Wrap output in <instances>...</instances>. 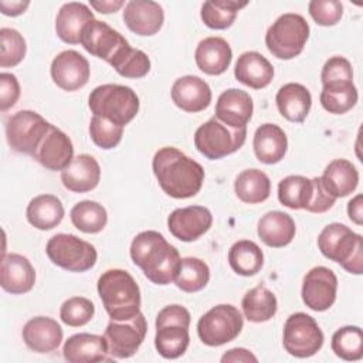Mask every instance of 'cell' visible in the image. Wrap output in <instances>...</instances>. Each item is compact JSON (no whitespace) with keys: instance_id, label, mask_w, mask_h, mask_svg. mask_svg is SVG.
Returning <instances> with one entry per match:
<instances>
[{"instance_id":"cell-53","label":"cell","mask_w":363,"mask_h":363,"mask_svg":"<svg viewBox=\"0 0 363 363\" xmlns=\"http://www.w3.org/2000/svg\"><path fill=\"white\" fill-rule=\"evenodd\" d=\"M347 216L356 224H363V196L357 194L347 203Z\"/></svg>"},{"instance_id":"cell-47","label":"cell","mask_w":363,"mask_h":363,"mask_svg":"<svg viewBox=\"0 0 363 363\" xmlns=\"http://www.w3.org/2000/svg\"><path fill=\"white\" fill-rule=\"evenodd\" d=\"M308 11L316 24L330 27L340 21L343 4L337 0H312L308 4Z\"/></svg>"},{"instance_id":"cell-15","label":"cell","mask_w":363,"mask_h":363,"mask_svg":"<svg viewBox=\"0 0 363 363\" xmlns=\"http://www.w3.org/2000/svg\"><path fill=\"white\" fill-rule=\"evenodd\" d=\"M337 278L328 267H313L306 272L302 282V301L316 312L328 311L336 301Z\"/></svg>"},{"instance_id":"cell-40","label":"cell","mask_w":363,"mask_h":363,"mask_svg":"<svg viewBox=\"0 0 363 363\" xmlns=\"http://www.w3.org/2000/svg\"><path fill=\"white\" fill-rule=\"evenodd\" d=\"M69 217L74 227L86 234L101 233L108 223V213L105 207L92 200L77 203L71 208Z\"/></svg>"},{"instance_id":"cell-37","label":"cell","mask_w":363,"mask_h":363,"mask_svg":"<svg viewBox=\"0 0 363 363\" xmlns=\"http://www.w3.org/2000/svg\"><path fill=\"white\" fill-rule=\"evenodd\" d=\"M228 264L231 269L242 277L258 274L264 265L262 250L251 240L234 242L228 251Z\"/></svg>"},{"instance_id":"cell-9","label":"cell","mask_w":363,"mask_h":363,"mask_svg":"<svg viewBox=\"0 0 363 363\" xmlns=\"http://www.w3.org/2000/svg\"><path fill=\"white\" fill-rule=\"evenodd\" d=\"M50 261L69 272H85L96 264L98 252L95 247L74 234H55L45 247Z\"/></svg>"},{"instance_id":"cell-7","label":"cell","mask_w":363,"mask_h":363,"mask_svg":"<svg viewBox=\"0 0 363 363\" xmlns=\"http://www.w3.org/2000/svg\"><path fill=\"white\" fill-rule=\"evenodd\" d=\"M309 38V24L303 16L285 13L279 16L267 30L265 45L279 60L298 57Z\"/></svg>"},{"instance_id":"cell-12","label":"cell","mask_w":363,"mask_h":363,"mask_svg":"<svg viewBox=\"0 0 363 363\" xmlns=\"http://www.w3.org/2000/svg\"><path fill=\"white\" fill-rule=\"evenodd\" d=\"M51 123L40 113L28 109L18 111L6 122V139L9 146L18 153L33 156Z\"/></svg>"},{"instance_id":"cell-43","label":"cell","mask_w":363,"mask_h":363,"mask_svg":"<svg viewBox=\"0 0 363 363\" xmlns=\"http://www.w3.org/2000/svg\"><path fill=\"white\" fill-rule=\"evenodd\" d=\"M125 78H143L150 71V60L146 52L128 45L111 64Z\"/></svg>"},{"instance_id":"cell-22","label":"cell","mask_w":363,"mask_h":363,"mask_svg":"<svg viewBox=\"0 0 363 363\" xmlns=\"http://www.w3.org/2000/svg\"><path fill=\"white\" fill-rule=\"evenodd\" d=\"M252 112V98L248 92L237 88L224 91L216 104V118L231 128H247Z\"/></svg>"},{"instance_id":"cell-3","label":"cell","mask_w":363,"mask_h":363,"mask_svg":"<svg viewBox=\"0 0 363 363\" xmlns=\"http://www.w3.org/2000/svg\"><path fill=\"white\" fill-rule=\"evenodd\" d=\"M102 305L113 320H128L140 312V289L135 278L125 269L112 268L98 279Z\"/></svg>"},{"instance_id":"cell-45","label":"cell","mask_w":363,"mask_h":363,"mask_svg":"<svg viewBox=\"0 0 363 363\" xmlns=\"http://www.w3.org/2000/svg\"><path fill=\"white\" fill-rule=\"evenodd\" d=\"M89 136L92 142L105 150L116 147L123 136V128L101 116H92L89 121Z\"/></svg>"},{"instance_id":"cell-52","label":"cell","mask_w":363,"mask_h":363,"mask_svg":"<svg viewBox=\"0 0 363 363\" xmlns=\"http://www.w3.org/2000/svg\"><path fill=\"white\" fill-rule=\"evenodd\" d=\"M30 6L28 0H0V10L4 16L16 17L23 14Z\"/></svg>"},{"instance_id":"cell-19","label":"cell","mask_w":363,"mask_h":363,"mask_svg":"<svg viewBox=\"0 0 363 363\" xmlns=\"http://www.w3.org/2000/svg\"><path fill=\"white\" fill-rule=\"evenodd\" d=\"M173 104L184 112L196 113L204 111L211 102L210 85L196 75L177 78L170 89Z\"/></svg>"},{"instance_id":"cell-10","label":"cell","mask_w":363,"mask_h":363,"mask_svg":"<svg viewBox=\"0 0 363 363\" xmlns=\"http://www.w3.org/2000/svg\"><path fill=\"white\" fill-rule=\"evenodd\" d=\"M244 318L230 303H221L207 311L197 322V335L207 346H221L234 340L242 330Z\"/></svg>"},{"instance_id":"cell-30","label":"cell","mask_w":363,"mask_h":363,"mask_svg":"<svg viewBox=\"0 0 363 363\" xmlns=\"http://www.w3.org/2000/svg\"><path fill=\"white\" fill-rule=\"evenodd\" d=\"M252 147L255 157L265 164L281 162L288 149V139L282 128L275 123H262L254 133Z\"/></svg>"},{"instance_id":"cell-34","label":"cell","mask_w":363,"mask_h":363,"mask_svg":"<svg viewBox=\"0 0 363 363\" xmlns=\"http://www.w3.org/2000/svg\"><path fill=\"white\" fill-rule=\"evenodd\" d=\"M357 98V88L354 86L353 81L340 79L323 84L319 101L326 112L342 115L356 105Z\"/></svg>"},{"instance_id":"cell-6","label":"cell","mask_w":363,"mask_h":363,"mask_svg":"<svg viewBox=\"0 0 363 363\" xmlns=\"http://www.w3.org/2000/svg\"><path fill=\"white\" fill-rule=\"evenodd\" d=\"M190 312L183 305H167L156 316L155 347L164 359L184 354L190 343Z\"/></svg>"},{"instance_id":"cell-54","label":"cell","mask_w":363,"mask_h":363,"mask_svg":"<svg viewBox=\"0 0 363 363\" xmlns=\"http://www.w3.org/2000/svg\"><path fill=\"white\" fill-rule=\"evenodd\" d=\"M89 6L101 14H111L125 6L123 0H91Z\"/></svg>"},{"instance_id":"cell-4","label":"cell","mask_w":363,"mask_h":363,"mask_svg":"<svg viewBox=\"0 0 363 363\" xmlns=\"http://www.w3.org/2000/svg\"><path fill=\"white\" fill-rule=\"evenodd\" d=\"M318 248L323 257L340 264L349 274L363 272V238L347 225L328 224L318 235Z\"/></svg>"},{"instance_id":"cell-25","label":"cell","mask_w":363,"mask_h":363,"mask_svg":"<svg viewBox=\"0 0 363 363\" xmlns=\"http://www.w3.org/2000/svg\"><path fill=\"white\" fill-rule=\"evenodd\" d=\"M64 359L69 363H95L109 360L108 346L104 336L94 333H75L62 347Z\"/></svg>"},{"instance_id":"cell-31","label":"cell","mask_w":363,"mask_h":363,"mask_svg":"<svg viewBox=\"0 0 363 363\" xmlns=\"http://www.w3.org/2000/svg\"><path fill=\"white\" fill-rule=\"evenodd\" d=\"M275 102L279 113L289 122L301 123L306 119L312 96L306 86L298 82H288L282 85L275 96Z\"/></svg>"},{"instance_id":"cell-17","label":"cell","mask_w":363,"mask_h":363,"mask_svg":"<svg viewBox=\"0 0 363 363\" xmlns=\"http://www.w3.org/2000/svg\"><path fill=\"white\" fill-rule=\"evenodd\" d=\"M213 224V214L203 206H187L173 210L167 217L170 234L184 242H191L204 235Z\"/></svg>"},{"instance_id":"cell-48","label":"cell","mask_w":363,"mask_h":363,"mask_svg":"<svg viewBox=\"0 0 363 363\" xmlns=\"http://www.w3.org/2000/svg\"><path fill=\"white\" fill-rule=\"evenodd\" d=\"M340 79L353 81V69H352V64L347 58L335 55V57H330L322 67L320 81L323 85L326 82L340 81Z\"/></svg>"},{"instance_id":"cell-5","label":"cell","mask_w":363,"mask_h":363,"mask_svg":"<svg viewBox=\"0 0 363 363\" xmlns=\"http://www.w3.org/2000/svg\"><path fill=\"white\" fill-rule=\"evenodd\" d=\"M139 96L126 85L104 84L94 88L88 96V106L95 116L125 126L139 112Z\"/></svg>"},{"instance_id":"cell-14","label":"cell","mask_w":363,"mask_h":363,"mask_svg":"<svg viewBox=\"0 0 363 363\" xmlns=\"http://www.w3.org/2000/svg\"><path fill=\"white\" fill-rule=\"evenodd\" d=\"M81 45L91 55L98 57L111 65L113 60L129 45V43L109 24L94 18L82 30Z\"/></svg>"},{"instance_id":"cell-35","label":"cell","mask_w":363,"mask_h":363,"mask_svg":"<svg viewBox=\"0 0 363 363\" xmlns=\"http://www.w3.org/2000/svg\"><path fill=\"white\" fill-rule=\"evenodd\" d=\"M235 196L247 204L265 201L271 193L269 177L259 169H245L234 180Z\"/></svg>"},{"instance_id":"cell-29","label":"cell","mask_w":363,"mask_h":363,"mask_svg":"<svg viewBox=\"0 0 363 363\" xmlns=\"http://www.w3.org/2000/svg\"><path fill=\"white\" fill-rule=\"evenodd\" d=\"M296 233L294 218L279 210L265 213L257 225V234L259 240L272 248H282L288 245Z\"/></svg>"},{"instance_id":"cell-32","label":"cell","mask_w":363,"mask_h":363,"mask_svg":"<svg viewBox=\"0 0 363 363\" xmlns=\"http://www.w3.org/2000/svg\"><path fill=\"white\" fill-rule=\"evenodd\" d=\"M320 180L335 199L346 197L356 190L359 184V172L347 159H335L325 167Z\"/></svg>"},{"instance_id":"cell-36","label":"cell","mask_w":363,"mask_h":363,"mask_svg":"<svg viewBox=\"0 0 363 363\" xmlns=\"http://www.w3.org/2000/svg\"><path fill=\"white\" fill-rule=\"evenodd\" d=\"M244 316L254 323L269 320L278 309V301L272 291L264 285H257L245 292L241 301Z\"/></svg>"},{"instance_id":"cell-50","label":"cell","mask_w":363,"mask_h":363,"mask_svg":"<svg viewBox=\"0 0 363 363\" xmlns=\"http://www.w3.org/2000/svg\"><path fill=\"white\" fill-rule=\"evenodd\" d=\"M312 182H313V193H312V199L305 210L309 213H316V214L330 210L333 207L336 199L325 189L320 177H313Z\"/></svg>"},{"instance_id":"cell-38","label":"cell","mask_w":363,"mask_h":363,"mask_svg":"<svg viewBox=\"0 0 363 363\" xmlns=\"http://www.w3.org/2000/svg\"><path fill=\"white\" fill-rule=\"evenodd\" d=\"M313 182L305 176L291 174L278 183V200L291 210H305L312 199Z\"/></svg>"},{"instance_id":"cell-21","label":"cell","mask_w":363,"mask_h":363,"mask_svg":"<svg viewBox=\"0 0 363 363\" xmlns=\"http://www.w3.org/2000/svg\"><path fill=\"white\" fill-rule=\"evenodd\" d=\"M123 21L138 35H155L163 26L164 13L156 1L130 0L125 4Z\"/></svg>"},{"instance_id":"cell-46","label":"cell","mask_w":363,"mask_h":363,"mask_svg":"<svg viewBox=\"0 0 363 363\" xmlns=\"http://www.w3.org/2000/svg\"><path fill=\"white\" fill-rule=\"evenodd\" d=\"M95 315L94 303L84 296H72L67 299L60 309L61 320L72 328L86 325Z\"/></svg>"},{"instance_id":"cell-41","label":"cell","mask_w":363,"mask_h":363,"mask_svg":"<svg viewBox=\"0 0 363 363\" xmlns=\"http://www.w3.org/2000/svg\"><path fill=\"white\" fill-rule=\"evenodd\" d=\"M210 281V268L208 265L196 257L182 258L179 271L174 278V285L183 292H199Z\"/></svg>"},{"instance_id":"cell-33","label":"cell","mask_w":363,"mask_h":363,"mask_svg":"<svg viewBox=\"0 0 363 363\" xmlns=\"http://www.w3.org/2000/svg\"><path fill=\"white\" fill-rule=\"evenodd\" d=\"M26 217L37 230H52L64 218V206L54 194H40L28 203Z\"/></svg>"},{"instance_id":"cell-44","label":"cell","mask_w":363,"mask_h":363,"mask_svg":"<svg viewBox=\"0 0 363 363\" xmlns=\"http://www.w3.org/2000/svg\"><path fill=\"white\" fill-rule=\"evenodd\" d=\"M0 67L10 68L18 65L27 51L24 37L14 28L3 27L0 28Z\"/></svg>"},{"instance_id":"cell-42","label":"cell","mask_w":363,"mask_h":363,"mask_svg":"<svg viewBox=\"0 0 363 363\" xmlns=\"http://www.w3.org/2000/svg\"><path fill=\"white\" fill-rule=\"evenodd\" d=\"M332 352L347 362H356L363 357V332L359 326H343L337 329L330 342Z\"/></svg>"},{"instance_id":"cell-16","label":"cell","mask_w":363,"mask_h":363,"mask_svg":"<svg viewBox=\"0 0 363 363\" xmlns=\"http://www.w3.org/2000/svg\"><path fill=\"white\" fill-rule=\"evenodd\" d=\"M50 74L58 88L72 92L86 85L91 68L88 60L82 54L75 50H65L54 57Z\"/></svg>"},{"instance_id":"cell-13","label":"cell","mask_w":363,"mask_h":363,"mask_svg":"<svg viewBox=\"0 0 363 363\" xmlns=\"http://www.w3.org/2000/svg\"><path fill=\"white\" fill-rule=\"evenodd\" d=\"M146 332L147 323L142 312L128 320L111 319L104 333L109 356L112 359H128L133 356L143 343Z\"/></svg>"},{"instance_id":"cell-2","label":"cell","mask_w":363,"mask_h":363,"mask_svg":"<svg viewBox=\"0 0 363 363\" xmlns=\"http://www.w3.org/2000/svg\"><path fill=\"white\" fill-rule=\"evenodd\" d=\"M130 258L145 277L156 285H169L174 281L180 267V254L163 234L155 230L139 233L130 244Z\"/></svg>"},{"instance_id":"cell-24","label":"cell","mask_w":363,"mask_h":363,"mask_svg":"<svg viewBox=\"0 0 363 363\" xmlns=\"http://www.w3.org/2000/svg\"><path fill=\"white\" fill-rule=\"evenodd\" d=\"M101 180V166L91 155L82 153L74 157L71 164L61 172L62 186L72 193L94 190Z\"/></svg>"},{"instance_id":"cell-1","label":"cell","mask_w":363,"mask_h":363,"mask_svg":"<svg viewBox=\"0 0 363 363\" xmlns=\"http://www.w3.org/2000/svg\"><path fill=\"white\" fill-rule=\"evenodd\" d=\"M152 169L160 189L173 199L196 196L206 176L199 162L172 146L160 147L155 153Z\"/></svg>"},{"instance_id":"cell-27","label":"cell","mask_w":363,"mask_h":363,"mask_svg":"<svg viewBox=\"0 0 363 363\" xmlns=\"http://www.w3.org/2000/svg\"><path fill=\"white\" fill-rule=\"evenodd\" d=\"M194 60L200 71L207 75H221L233 60L230 44L221 37L203 38L194 51Z\"/></svg>"},{"instance_id":"cell-28","label":"cell","mask_w":363,"mask_h":363,"mask_svg":"<svg viewBox=\"0 0 363 363\" xmlns=\"http://www.w3.org/2000/svg\"><path fill=\"white\" fill-rule=\"evenodd\" d=\"M235 79L252 89L268 86L274 78L272 64L257 51L242 52L234 67Z\"/></svg>"},{"instance_id":"cell-51","label":"cell","mask_w":363,"mask_h":363,"mask_svg":"<svg viewBox=\"0 0 363 363\" xmlns=\"http://www.w3.org/2000/svg\"><path fill=\"white\" fill-rule=\"evenodd\" d=\"M223 363H235V362H258V359L244 347H234L227 350L221 356Z\"/></svg>"},{"instance_id":"cell-23","label":"cell","mask_w":363,"mask_h":363,"mask_svg":"<svg viewBox=\"0 0 363 363\" xmlns=\"http://www.w3.org/2000/svg\"><path fill=\"white\" fill-rule=\"evenodd\" d=\"M60 323L48 316H35L27 320L23 328V340L28 349L37 353H50L58 349L62 342Z\"/></svg>"},{"instance_id":"cell-18","label":"cell","mask_w":363,"mask_h":363,"mask_svg":"<svg viewBox=\"0 0 363 363\" xmlns=\"http://www.w3.org/2000/svg\"><path fill=\"white\" fill-rule=\"evenodd\" d=\"M33 157L48 170L62 172L74 160V145L67 133L51 125Z\"/></svg>"},{"instance_id":"cell-49","label":"cell","mask_w":363,"mask_h":363,"mask_svg":"<svg viewBox=\"0 0 363 363\" xmlns=\"http://www.w3.org/2000/svg\"><path fill=\"white\" fill-rule=\"evenodd\" d=\"M20 98V84L14 74H0V109L1 112L13 108Z\"/></svg>"},{"instance_id":"cell-20","label":"cell","mask_w":363,"mask_h":363,"mask_svg":"<svg viewBox=\"0 0 363 363\" xmlns=\"http://www.w3.org/2000/svg\"><path fill=\"white\" fill-rule=\"evenodd\" d=\"M35 284V269L21 254H4L0 265V285L13 295L27 294Z\"/></svg>"},{"instance_id":"cell-11","label":"cell","mask_w":363,"mask_h":363,"mask_svg":"<svg viewBox=\"0 0 363 363\" xmlns=\"http://www.w3.org/2000/svg\"><path fill=\"white\" fill-rule=\"evenodd\" d=\"M323 340V332L311 315L296 312L285 320L282 343L291 356L299 359L311 357L320 350Z\"/></svg>"},{"instance_id":"cell-39","label":"cell","mask_w":363,"mask_h":363,"mask_svg":"<svg viewBox=\"0 0 363 363\" xmlns=\"http://www.w3.org/2000/svg\"><path fill=\"white\" fill-rule=\"evenodd\" d=\"M248 1L237 0H213L204 1L201 6L200 17L203 23L213 30H225L233 26L237 13L244 9Z\"/></svg>"},{"instance_id":"cell-8","label":"cell","mask_w":363,"mask_h":363,"mask_svg":"<svg viewBox=\"0 0 363 363\" xmlns=\"http://www.w3.org/2000/svg\"><path fill=\"white\" fill-rule=\"evenodd\" d=\"M247 139V128H231L216 116L194 132V146L207 159L217 160L237 152Z\"/></svg>"},{"instance_id":"cell-26","label":"cell","mask_w":363,"mask_h":363,"mask_svg":"<svg viewBox=\"0 0 363 363\" xmlns=\"http://www.w3.org/2000/svg\"><path fill=\"white\" fill-rule=\"evenodd\" d=\"M94 18V13L86 4L78 1L64 3L57 13L55 33L67 44H79L84 27Z\"/></svg>"}]
</instances>
